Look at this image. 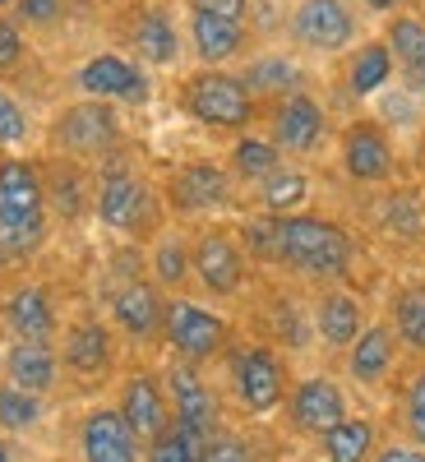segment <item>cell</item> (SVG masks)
Wrapping results in <instances>:
<instances>
[{"label": "cell", "mask_w": 425, "mask_h": 462, "mask_svg": "<svg viewBox=\"0 0 425 462\" xmlns=\"http://www.w3.org/2000/svg\"><path fill=\"white\" fill-rule=\"evenodd\" d=\"M79 457L84 462H143V439L121 416V407H93L79 420Z\"/></svg>", "instance_id": "ac0fdd59"}, {"label": "cell", "mask_w": 425, "mask_h": 462, "mask_svg": "<svg viewBox=\"0 0 425 462\" xmlns=\"http://www.w3.org/2000/svg\"><path fill=\"white\" fill-rule=\"evenodd\" d=\"M180 106L204 130H226V134H245L259 121V97L245 88L241 74L208 69V65H199L180 84Z\"/></svg>", "instance_id": "3957f363"}, {"label": "cell", "mask_w": 425, "mask_h": 462, "mask_svg": "<svg viewBox=\"0 0 425 462\" xmlns=\"http://www.w3.org/2000/svg\"><path fill=\"white\" fill-rule=\"evenodd\" d=\"M241 79H245V88H250L259 102H278V97L305 88V69L296 65V56L268 51V56H254V60L241 69Z\"/></svg>", "instance_id": "f1b7e54d"}, {"label": "cell", "mask_w": 425, "mask_h": 462, "mask_svg": "<svg viewBox=\"0 0 425 462\" xmlns=\"http://www.w3.org/2000/svg\"><path fill=\"white\" fill-rule=\"evenodd\" d=\"M204 435H195V430H185V426H171L152 439V444H143V462H199V453H204Z\"/></svg>", "instance_id": "e575fe53"}, {"label": "cell", "mask_w": 425, "mask_h": 462, "mask_svg": "<svg viewBox=\"0 0 425 462\" xmlns=\"http://www.w3.org/2000/svg\"><path fill=\"white\" fill-rule=\"evenodd\" d=\"M231 389H236L241 407L250 416H268L287 402V361L273 352L268 342H245L231 356Z\"/></svg>", "instance_id": "ba28073f"}, {"label": "cell", "mask_w": 425, "mask_h": 462, "mask_svg": "<svg viewBox=\"0 0 425 462\" xmlns=\"http://www.w3.org/2000/svg\"><path fill=\"white\" fill-rule=\"evenodd\" d=\"M93 213L115 236H148V226L158 222V189L134 167H102L93 185Z\"/></svg>", "instance_id": "277c9868"}, {"label": "cell", "mask_w": 425, "mask_h": 462, "mask_svg": "<svg viewBox=\"0 0 425 462\" xmlns=\"http://www.w3.org/2000/svg\"><path fill=\"white\" fill-rule=\"evenodd\" d=\"M365 328V305L352 291H324L315 305V333L328 352H346Z\"/></svg>", "instance_id": "484cf974"}, {"label": "cell", "mask_w": 425, "mask_h": 462, "mask_svg": "<svg viewBox=\"0 0 425 462\" xmlns=\"http://www.w3.org/2000/svg\"><path fill=\"white\" fill-rule=\"evenodd\" d=\"M0 365H5V383H14L23 393H37V398H51L60 374H65L60 352L51 342H19L14 337L5 346V356H0Z\"/></svg>", "instance_id": "44dd1931"}, {"label": "cell", "mask_w": 425, "mask_h": 462, "mask_svg": "<svg viewBox=\"0 0 425 462\" xmlns=\"http://www.w3.org/2000/svg\"><path fill=\"white\" fill-rule=\"evenodd\" d=\"M162 195L185 217L222 213V208H231V199H236V176H231L226 167H217V162H185V167L171 171Z\"/></svg>", "instance_id": "4fadbf2b"}, {"label": "cell", "mask_w": 425, "mask_h": 462, "mask_svg": "<svg viewBox=\"0 0 425 462\" xmlns=\"http://www.w3.org/2000/svg\"><path fill=\"white\" fill-rule=\"evenodd\" d=\"M28 139H32L28 106H23L10 88H0V152H19Z\"/></svg>", "instance_id": "8d00e7d4"}, {"label": "cell", "mask_w": 425, "mask_h": 462, "mask_svg": "<svg viewBox=\"0 0 425 462\" xmlns=\"http://www.w3.org/2000/svg\"><path fill=\"white\" fill-rule=\"evenodd\" d=\"M0 319L19 342H56L60 333V310L56 296L42 282H19L0 296Z\"/></svg>", "instance_id": "e0dca14e"}, {"label": "cell", "mask_w": 425, "mask_h": 462, "mask_svg": "<svg viewBox=\"0 0 425 462\" xmlns=\"http://www.w3.org/2000/svg\"><path fill=\"white\" fill-rule=\"evenodd\" d=\"M310 195H315L310 176H305L300 167H287V162H282L273 176H263V180L254 185V204H259L263 217H291V213H305Z\"/></svg>", "instance_id": "83f0119b"}, {"label": "cell", "mask_w": 425, "mask_h": 462, "mask_svg": "<svg viewBox=\"0 0 425 462\" xmlns=\"http://www.w3.org/2000/svg\"><path fill=\"white\" fill-rule=\"evenodd\" d=\"M162 383H167L176 426L195 430V435H204V439H213V435L222 430V402H217V393L208 389V379L199 374V365L171 361L167 374H162Z\"/></svg>", "instance_id": "5bb4252c"}, {"label": "cell", "mask_w": 425, "mask_h": 462, "mask_svg": "<svg viewBox=\"0 0 425 462\" xmlns=\"http://www.w3.org/2000/svg\"><path fill=\"white\" fill-rule=\"evenodd\" d=\"M374 444H379V430H374V420H365V416H342L333 430L319 435L324 462H370Z\"/></svg>", "instance_id": "f546056e"}, {"label": "cell", "mask_w": 425, "mask_h": 462, "mask_svg": "<svg viewBox=\"0 0 425 462\" xmlns=\"http://www.w3.org/2000/svg\"><path fill=\"white\" fill-rule=\"evenodd\" d=\"M370 462H425V448L420 444H383V448H374Z\"/></svg>", "instance_id": "7bdbcfd3"}, {"label": "cell", "mask_w": 425, "mask_h": 462, "mask_svg": "<svg viewBox=\"0 0 425 462\" xmlns=\"http://www.w3.org/2000/svg\"><path fill=\"white\" fill-rule=\"evenodd\" d=\"M287 420H291V430L296 435H324L333 430L342 416H352L346 411V393H342V383L328 379V374H305L296 379V389H287Z\"/></svg>", "instance_id": "2e32d148"}, {"label": "cell", "mask_w": 425, "mask_h": 462, "mask_svg": "<svg viewBox=\"0 0 425 462\" xmlns=\"http://www.w3.org/2000/svg\"><path fill=\"white\" fill-rule=\"evenodd\" d=\"M42 416H47V398L0 383V435H28L42 426Z\"/></svg>", "instance_id": "836d02e7"}, {"label": "cell", "mask_w": 425, "mask_h": 462, "mask_svg": "<svg viewBox=\"0 0 425 462\" xmlns=\"http://www.w3.org/2000/svg\"><path fill=\"white\" fill-rule=\"evenodd\" d=\"M84 199H88V185H84L79 171L56 167V171L47 176V204H51V213H60V217H79V213H84Z\"/></svg>", "instance_id": "d590c367"}, {"label": "cell", "mask_w": 425, "mask_h": 462, "mask_svg": "<svg viewBox=\"0 0 425 462\" xmlns=\"http://www.w3.org/2000/svg\"><path fill=\"white\" fill-rule=\"evenodd\" d=\"M56 352H60V365H65L69 374L97 379V374H106L111 361H115V337H111V328H106L102 319H79V324H69V328L60 333Z\"/></svg>", "instance_id": "7402d4cb"}, {"label": "cell", "mask_w": 425, "mask_h": 462, "mask_svg": "<svg viewBox=\"0 0 425 462\" xmlns=\"http://www.w3.org/2000/svg\"><path fill=\"white\" fill-rule=\"evenodd\" d=\"M185 32H189V51H195V60L208 65V69H226L231 60H241L245 47H250V28L245 23L208 14V10H189Z\"/></svg>", "instance_id": "d6986e66"}, {"label": "cell", "mask_w": 425, "mask_h": 462, "mask_svg": "<svg viewBox=\"0 0 425 462\" xmlns=\"http://www.w3.org/2000/svg\"><path fill=\"white\" fill-rule=\"evenodd\" d=\"M199 462H254V453H250V444H245L241 435H226V430H217V435L204 444Z\"/></svg>", "instance_id": "ab89813d"}, {"label": "cell", "mask_w": 425, "mask_h": 462, "mask_svg": "<svg viewBox=\"0 0 425 462\" xmlns=\"http://www.w3.org/2000/svg\"><path fill=\"white\" fill-rule=\"evenodd\" d=\"M361 5H365L370 14H383V19H393V14H402V5H407V0H361Z\"/></svg>", "instance_id": "ee69618b"}, {"label": "cell", "mask_w": 425, "mask_h": 462, "mask_svg": "<svg viewBox=\"0 0 425 462\" xmlns=\"http://www.w3.org/2000/svg\"><path fill=\"white\" fill-rule=\"evenodd\" d=\"M51 236L47 171L32 158H0V259L23 263Z\"/></svg>", "instance_id": "7a4b0ae2"}, {"label": "cell", "mask_w": 425, "mask_h": 462, "mask_svg": "<svg viewBox=\"0 0 425 462\" xmlns=\"http://www.w3.org/2000/svg\"><path fill=\"white\" fill-rule=\"evenodd\" d=\"M28 60V37H23V23L0 14V74H14L19 65Z\"/></svg>", "instance_id": "74e56055"}, {"label": "cell", "mask_w": 425, "mask_h": 462, "mask_svg": "<svg viewBox=\"0 0 425 462\" xmlns=\"http://www.w3.org/2000/svg\"><path fill=\"white\" fill-rule=\"evenodd\" d=\"M337 162H342L346 180H356V185H389L398 171V152H393L389 130L374 116H361V121H352L342 130Z\"/></svg>", "instance_id": "7c38bea8"}, {"label": "cell", "mask_w": 425, "mask_h": 462, "mask_svg": "<svg viewBox=\"0 0 425 462\" xmlns=\"http://www.w3.org/2000/svg\"><path fill=\"white\" fill-rule=\"evenodd\" d=\"M393 337L407 352L425 356V287H402L393 296Z\"/></svg>", "instance_id": "d6a6232c"}, {"label": "cell", "mask_w": 425, "mask_h": 462, "mask_svg": "<svg viewBox=\"0 0 425 462\" xmlns=\"http://www.w3.org/2000/svg\"><path fill=\"white\" fill-rule=\"evenodd\" d=\"M291 278L305 282H342L356 263V241L352 231L319 213H291L273 217V259Z\"/></svg>", "instance_id": "6da1fadb"}, {"label": "cell", "mask_w": 425, "mask_h": 462, "mask_svg": "<svg viewBox=\"0 0 425 462\" xmlns=\"http://www.w3.org/2000/svg\"><path fill=\"white\" fill-rule=\"evenodd\" d=\"M383 42L393 51V65L402 74L407 93H425V19L420 14H393L383 23Z\"/></svg>", "instance_id": "4316f807"}, {"label": "cell", "mask_w": 425, "mask_h": 462, "mask_svg": "<svg viewBox=\"0 0 425 462\" xmlns=\"http://www.w3.org/2000/svg\"><path fill=\"white\" fill-rule=\"evenodd\" d=\"M10 5H19V0H0V10H10Z\"/></svg>", "instance_id": "bcb514c9"}, {"label": "cell", "mask_w": 425, "mask_h": 462, "mask_svg": "<svg viewBox=\"0 0 425 462\" xmlns=\"http://www.w3.org/2000/svg\"><path fill=\"white\" fill-rule=\"evenodd\" d=\"M121 416L134 426V435L143 439V444H152L167 426H171V398H167V383L152 374V370H134L130 379H125V389H121Z\"/></svg>", "instance_id": "ffe728a7"}, {"label": "cell", "mask_w": 425, "mask_h": 462, "mask_svg": "<svg viewBox=\"0 0 425 462\" xmlns=\"http://www.w3.org/2000/svg\"><path fill=\"white\" fill-rule=\"evenodd\" d=\"M291 42L315 51V56H337L346 47H356V10L346 0H296V10L287 19Z\"/></svg>", "instance_id": "30bf717a"}, {"label": "cell", "mask_w": 425, "mask_h": 462, "mask_svg": "<svg viewBox=\"0 0 425 462\" xmlns=\"http://www.w3.org/2000/svg\"><path fill=\"white\" fill-rule=\"evenodd\" d=\"M268 139H273L282 152H296V158L319 152L324 139H328V111H324V102L310 88L268 102Z\"/></svg>", "instance_id": "8fae6325"}, {"label": "cell", "mask_w": 425, "mask_h": 462, "mask_svg": "<svg viewBox=\"0 0 425 462\" xmlns=\"http://www.w3.org/2000/svg\"><path fill=\"white\" fill-rule=\"evenodd\" d=\"M69 84L79 88V97H97V102H111V106H143L152 97L148 65H139L125 51H93L69 74Z\"/></svg>", "instance_id": "52a82bcc"}, {"label": "cell", "mask_w": 425, "mask_h": 462, "mask_svg": "<svg viewBox=\"0 0 425 462\" xmlns=\"http://www.w3.org/2000/svg\"><path fill=\"white\" fill-rule=\"evenodd\" d=\"M393 361H398V337H393L389 324H365L361 337L346 346V374H352L356 383H365V389L389 379Z\"/></svg>", "instance_id": "d4e9b609"}, {"label": "cell", "mask_w": 425, "mask_h": 462, "mask_svg": "<svg viewBox=\"0 0 425 462\" xmlns=\"http://www.w3.org/2000/svg\"><path fill=\"white\" fill-rule=\"evenodd\" d=\"M0 462H14V448H10V439L0 435Z\"/></svg>", "instance_id": "f6af8a7d"}, {"label": "cell", "mask_w": 425, "mask_h": 462, "mask_svg": "<svg viewBox=\"0 0 425 462\" xmlns=\"http://www.w3.org/2000/svg\"><path fill=\"white\" fill-rule=\"evenodd\" d=\"M189 10H208V14H222V19L245 23V19H250V0H189Z\"/></svg>", "instance_id": "b9f144b4"}, {"label": "cell", "mask_w": 425, "mask_h": 462, "mask_svg": "<svg viewBox=\"0 0 425 462\" xmlns=\"http://www.w3.org/2000/svg\"><path fill=\"white\" fill-rule=\"evenodd\" d=\"M402 426H407L411 444L425 448V370H416L411 383H407V398H402Z\"/></svg>", "instance_id": "f35d334b"}, {"label": "cell", "mask_w": 425, "mask_h": 462, "mask_svg": "<svg viewBox=\"0 0 425 462\" xmlns=\"http://www.w3.org/2000/svg\"><path fill=\"white\" fill-rule=\"evenodd\" d=\"M121 139H125V125L111 102L79 97L51 116V148L60 158H102V152H115Z\"/></svg>", "instance_id": "5b68a950"}, {"label": "cell", "mask_w": 425, "mask_h": 462, "mask_svg": "<svg viewBox=\"0 0 425 462\" xmlns=\"http://www.w3.org/2000/svg\"><path fill=\"white\" fill-rule=\"evenodd\" d=\"M148 278L162 291H176V296L189 278H195V268H189V241L180 231H158V241L148 250Z\"/></svg>", "instance_id": "1f68e13d"}, {"label": "cell", "mask_w": 425, "mask_h": 462, "mask_svg": "<svg viewBox=\"0 0 425 462\" xmlns=\"http://www.w3.org/2000/svg\"><path fill=\"white\" fill-rule=\"evenodd\" d=\"M14 10H19L14 19L28 23V28H56L60 14H65V0H19Z\"/></svg>", "instance_id": "60d3db41"}, {"label": "cell", "mask_w": 425, "mask_h": 462, "mask_svg": "<svg viewBox=\"0 0 425 462\" xmlns=\"http://www.w3.org/2000/svg\"><path fill=\"white\" fill-rule=\"evenodd\" d=\"M115 333H125L130 342H152L162 337V319H167V291L152 278H130L111 291L106 300Z\"/></svg>", "instance_id": "9a60e30c"}, {"label": "cell", "mask_w": 425, "mask_h": 462, "mask_svg": "<svg viewBox=\"0 0 425 462\" xmlns=\"http://www.w3.org/2000/svg\"><path fill=\"white\" fill-rule=\"evenodd\" d=\"M130 47H134V60L139 65H152V69H171L185 51V37L171 19V10L162 5H143L130 23Z\"/></svg>", "instance_id": "603a6c76"}, {"label": "cell", "mask_w": 425, "mask_h": 462, "mask_svg": "<svg viewBox=\"0 0 425 462\" xmlns=\"http://www.w3.org/2000/svg\"><path fill=\"white\" fill-rule=\"evenodd\" d=\"M189 268H195V282L208 296L226 300V296H236L245 287L250 254H245L241 236H231V231H222V226H208L189 241Z\"/></svg>", "instance_id": "9c48e42d"}, {"label": "cell", "mask_w": 425, "mask_h": 462, "mask_svg": "<svg viewBox=\"0 0 425 462\" xmlns=\"http://www.w3.org/2000/svg\"><path fill=\"white\" fill-rule=\"evenodd\" d=\"M393 74H398V65H393L389 42H383V37H370V42L352 47V56H346L342 84H346V93H352L356 102H370V97H379V93H389Z\"/></svg>", "instance_id": "cb8c5ba5"}, {"label": "cell", "mask_w": 425, "mask_h": 462, "mask_svg": "<svg viewBox=\"0 0 425 462\" xmlns=\"http://www.w3.org/2000/svg\"><path fill=\"white\" fill-rule=\"evenodd\" d=\"M162 337H167V346H171L176 361L208 365L213 356L226 352L231 324H226V315L213 310V305H199V300H189V296H167Z\"/></svg>", "instance_id": "8992f818"}, {"label": "cell", "mask_w": 425, "mask_h": 462, "mask_svg": "<svg viewBox=\"0 0 425 462\" xmlns=\"http://www.w3.org/2000/svg\"><path fill=\"white\" fill-rule=\"evenodd\" d=\"M278 167H282V148L268 134H250L245 130V134H236V143H231V152H226V171L236 180H245V185H259Z\"/></svg>", "instance_id": "4dcf8cb0"}]
</instances>
